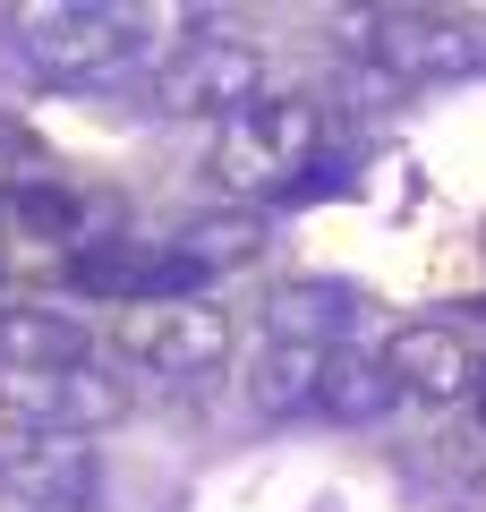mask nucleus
Wrapping results in <instances>:
<instances>
[{"mask_svg": "<svg viewBox=\"0 0 486 512\" xmlns=\"http://www.w3.org/2000/svg\"><path fill=\"white\" fill-rule=\"evenodd\" d=\"M120 359L162 384H205L231 359V316L214 299H171V308H128L120 316Z\"/></svg>", "mask_w": 486, "mask_h": 512, "instance_id": "6", "label": "nucleus"}, {"mask_svg": "<svg viewBox=\"0 0 486 512\" xmlns=\"http://www.w3.org/2000/svg\"><path fill=\"white\" fill-rule=\"evenodd\" d=\"M478 410H486V367H478Z\"/></svg>", "mask_w": 486, "mask_h": 512, "instance_id": "16", "label": "nucleus"}, {"mask_svg": "<svg viewBox=\"0 0 486 512\" xmlns=\"http://www.w3.org/2000/svg\"><path fill=\"white\" fill-rule=\"evenodd\" d=\"M265 94V52L248 35H188L154 77V111L171 120H239Z\"/></svg>", "mask_w": 486, "mask_h": 512, "instance_id": "4", "label": "nucleus"}, {"mask_svg": "<svg viewBox=\"0 0 486 512\" xmlns=\"http://www.w3.org/2000/svg\"><path fill=\"white\" fill-rule=\"evenodd\" d=\"M350 316H359V291L350 282H324V274H299L265 299V342H316V350H342Z\"/></svg>", "mask_w": 486, "mask_h": 512, "instance_id": "10", "label": "nucleus"}, {"mask_svg": "<svg viewBox=\"0 0 486 512\" xmlns=\"http://www.w3.org/2000/svg\"><path fill=\"white\" fill-rule=\"evenodd\" d=\"M393 402H401V384H393V367H384V350H333V359H324L316 419H333V427H367V419H384Z\"/></svg>", "mask_w": 486, "mask_h": 512, "instance_id": "13", "label": "nucleus"}, {"mask_svg": "<svg viewBox=\"0 0 486 512\" xmlns=\"http://www.w3.org/2000/svg\"><path fill=\"white\" fill-rule=\"evenodd\" d=\"M9 214L26 222L35 239H86V197H69V188H52L35 171V180H18V197H9Z\"/></svg>", "mask_w": 486, "mask_h": 512, "instance_id": "15", "label": "nucleus"}, {"mask_svg": "<svg viewBox=\"0 0 486 512\" xmlns=\"http://www.w3.org/2000/svg\"><path fill=\"white\" fill-rule=\"evenodd\" d=\"M0 495L18 512H94L103 504V461L86 436H43V427L0 419Z\"/></svg>", "mask_w": 486, "mask_h": 512, "instance_id": "8", "label": "nucleus"}, {"mask_svg": "<svg viewBox=\"0 0 486 512\" xmlns=\"http://www.w3.org/2000/svg\"><path fill=\"white\" fill-rule=\"evenodd\" d=\"M384 367H393V384L418 393V402H461V393H478V359H469L461 325H444V316L401 325L393 342H384Z\"/></svg>", "mask_w": 486, "mask_h": 512, "instance_id": "9", "label": "nucleus"}, {"mask_svg": "<svg viewBox=\"0 0 486 512\" xmlns=\"http://www.w3.org/2000/svg\"><path fill=\"white\" fill-rule=\"evenodd\" d=\"M9 43L35 77L52 86H111L154 52V18L120 9V0H43V9H9Z\"/></svg>", "mask_w": 486, "mask_h": 512, "instance_id": "1", "label": "nucleus"}, {"mask_svg": "<svg viewBox=\"0 0 486 512\" xmlns=\"http://www.w3.org/2000/svg\"><path fill=\"white\" fill-rule=\"evenodd\" d=\"M359 52L384 77H401V86H444V77L486 69V26L452 18V9H367Z\"/></svg>", "mask_w": 486, "mask_h": 512, "instance_id": "3", "label": "nucleus"}, {"mask_svg": "<svg viewBox=\"0 0 486 512\" xmlns=\"http://www.w3.org/2000/svg\"><path fill=\"white\" fill-rule=\"evenodd\" d=\"M69 291L103 308H171V299H205V274L171 239H86L69 256Z\"/></svg>", "mask_w": 486, "mask_h": 512, "instance_id": "7", "label": "nucleus"}, {"mask_svg": "<svg viewBox=\"0 0 486 512\" xmlns=\"http://www.w3.org/2000/svg\"><path fill=\"white\" fill-rule=\"evenodd\" d=\"M324 359H333V350H316V342H256V359H248V376H239V393H248L256 419H299V410H316Z\"/></svg>", "mask_w": 486, "mask_h": 512, "instance_id": "11", "label": "nucleus"}, {"mask_svg": "<svg viewBox=\"0 0 486 512\" xmlns=\"http://www.w3.org/2000/svg\"><path fill=\"white\" fill-rule=\"evenodd\" d=\"M316 146H324V103L316 94H256L239 120H222L214 180L231 197H290L316 171Z\"/></svg>", "mask_w": 486, "mask_h": 512, "instance_id": "2", "label": "nucleus"}, {"mask_svg": "<svg viewBox=\"0 0 486 512\" xmlns=\"http://www.w3.org/2000/svg\"><path fill=\"white\" fill-rule=\"evenodd\" d=\"M94 359V333L60 308H0V376H43V367Z\"/></svg>", "mask_w": 486, "mask_h": 512, "instance_id": "12", "label": "nucleus"}, {"mask_svg": "<svg viewBox=\"0 0 486 512\" xmlns=\"http://www.w3.org/2000/svg\"><path fill=\"white\" fill-rule=\"evenodd\" d=\"M128 376H111L103 359L77 367H43V376H0V419L9 427H43V436H103L128 419Z\"/></svg>", "mask_w": 486, "mask_h": 512, "instance_id": "5", "label": "nucleus"}, {"mask_svg": "<svg viewBox=\"0 0 486 512\" xmlns=\"http://www.w3.org/2000/svg\"><path fill=\"white\" fill-rule=\"evenodd\" d=\"M171 248H180L188 265L214 282V274H231V265H248V256L265 248V222H256V214H197L180 239H171Z\"/></svg>", "mask_w": 486, "mask_h": 512, "instance_id": "14", "label": "nucleus"}]
</instances>
